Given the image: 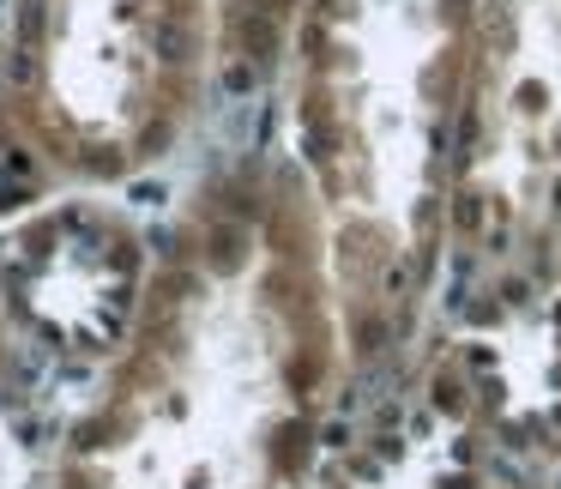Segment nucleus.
<instances>
[{
  "mask_svg": "<svg viewBox=\"0 0 561 489\" xmlns=\"http://www.w3.org/2000/svg\"><path fill=\"white\" fill-rule=\"evenodd\" d=\"M296 0H211L218 37V91H254L278 73Z\"/></svg>",
  "mask_w": 561,
  "mask_h": 489,
  "instance_id": "5",
  "label": "nucleus"
},
{
  "mask_svg": "<svg viewBox=\"0 0 561 489\" xmlns=\"http://www.w3.org/2000/svg\"><path fill=\"white\" fill-rule=\"evenodd\" d=\"M477 489H537V484H519V477H489V484H477Z\"/></svg>",
  "mask_w": 561,
  "mask_h": 489,
  "instance_id": "6",
  "label": "nucleus"
},
{
  "mask_svg": "<svg viewBox=\"0 0 561 489\" xmlns=\"http://www.w3.org/2000/svg\"><path fill=\"white\" fill-rule=\"evenodd\" d=\"M211 91V0H7L0 127L79 194L170 163Z\"/></svg>",
  "mask_w": 561,
  "mask_h": 489,
  "instance_id": "3",
  "label": "nucleus"
},
{
  "mask_svg": "<svg viewBox=\"0 0 561 489\" xmlns=\"http://www.w3.org/2000/svg\"><path fill=\"white\" fill-rule=\"evenodd\" d=\"M344 363L320 224L290 158L211 163L151 242L49 489H308Z\"/></svg>",
  "mask_w": 561,
  "mask_h": 489,
  "instance_id": "1",
  "label": "nucleus"
},
{
  "mask_svg": "<svg viewBox=\"0 0 561 489\" xmlns=\"http://www.w3.org/2000/svg\"><path fill=\"white\" fill-rule=\"evenodd\" d=\"M477 0H296L284 37L290 170L327 248L344 363L416 339L447 266L453 134Z\"/></svg>",
  "mask_w": 561,
  "mask_h": 489,
  "instance_id": "2",
  "label": "nucleus"
},
{
  "mask_svg": "<svg viewBox=\"0 0 561 489\" xmlns=\"http://www.w3.org/2000/svg\"><path fill=\"white\" fill-rule=\"evenodd\" d=\"M447 260L477 303H507L561 266V0L471 7Z\"/></svg>",
  "mask_w": 561,
  "mask_h": 489,
  "instance_id": "4",
  "label": "nucleus"
}]
</instances>
